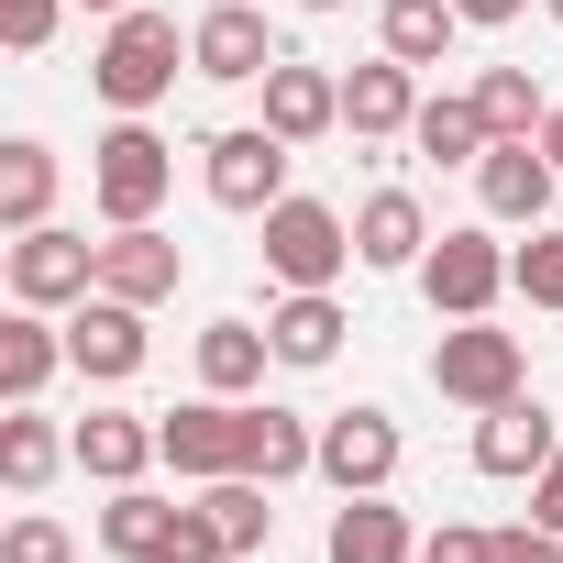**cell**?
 Segmentation results:
<instances>
[{
  "mask_svg": "<svg viewBox=\"0 0 563 563\" xmlns=\"http://www.w3.org/2000/svg\"><path fill=\"white\" fill-rule=\"evenodd\" d=\"M177 56H188V34L133 0V12H111V34H100V56H89V89H100L111 111H155V100L177 89Z\"/></svg>",
  "mask_w": 563,
  "mask_h": 563,
  "instance_id": "1",
  "label": "cell"
},
{
  "mask_svg": "<svg viewBox=\"0 0 563 563\" xmlns=\"http://www.w3.org/2000/svg\"><path fill=\"white\" fill-rule=\"evenodd\" d=\"M166 177H177V155H166L144 122H111V133L89 144V199H100V221H111V232H122V221H155Z\"/></svg>",
  "mask_w": 563,
  "mask_h": 563,
  "instance_id": "2",
  "label": "cell"
},
{
  "mask_svg": "<svg viewBox=\"0 0 563 563\" xmlns=\"http://www.w3.org/2000/svg\"><path fill=\"white\" fill-rule=\"evenodd\" d=\"M155 431H166V464H177L188 486L254 475V409H243V398H188V409H166Z\"/></svg>",
  "mask_w": 563,
  "mask_h": 563,
  "instance_id": "3",
  "label": "cell"
},
{
  "mask_svg": "<svg viewBox=\"0 0 563 563\" xmlns=\"http://www.w3.org/2000/svg\"><path fill=\"white\" fill-rule=\"evenodd\" d=\"M265 265L288 276V288H332V276L354 265V221L332 199H276L265 210Z\"/></svg>",
  "mask_w": 563,
  "mask_h": 563,
  "instance_id": "4",
  "label": "cell"
},
{
  "mask_svg": "<svg viewBox=\"0 0 563 563\" xmlns=\"http://www.w3.org/2000/svg\"><path fill=\"white\" fill-rule=\"evenodd\" d=\"M519 376H530L519 332H486V321H453V332L431 343V387H442L453 409H497V398H519Z\"/></svg>",
  "mask_w": 563,
  "mask_h": 563,
  "instance_id": "5",
  "label": "cell"
},
{
  "mask_svg": "<svg viewBox=\"0 0 563 563\" xmlns=\"http://www.w3.org/2000/svg\"><path fill=\"white\" fill-rule=\"evenodd\" d=\"M288 155H299L288 133H265V122H243V133H210V166H199V177H210V199H221V210L265 221L276 199H288Z\"/></svg>",
  "mask_w": 563,
  "mask_h": 563,
  "instance_id": "6",
  "label": "cell"
},
{
  "mask_svg": "<svg viewBox=\"0 0 563 563\" xmlns=\"http://www.w3.org/2000/svg\"><path fill=\"white\" fill-rule=\"evenodd\" d=\"M508 276H519V254H497L486 232H442V243L420 254V288H431V310H442V321H486Z\"/></svg>",
  "mask_w": 563,
  "mask_h": 563,
  "instance_id": "7",
  "label": "cell"
},
{
  "mask_svg": "<svg viewBox=\"0 0 563 563\" xmlns=\"http://www.w3.org/2000/svg\"><path fill=\"white\" fill-rule=\"evenodd\" d=\"M100 288V243H78V232H12V299L23 310H67V299H89Z\"/></svg>",
  "mask_w": 563,
  "mask_h": 563,
  "instance_id": "8",
  "label": "cell"
},
{
  "mask_svg": "<svg viewBox=\"0 0 563 563\" xmlns=\"http://www.w3.org/2000/svg\"><path fill=\"white\" fill-rule=\"evenodd\" d=\"M144 310L133 299H111V288H89L78 299V321H67V365L78 376H100V387H122V376H144Z\"/></svg>",
  "mask_w": 563,
  "mask_h": 563,
  "instance_id": "9",
  "label": "cell"
},
{
  "mask_svg": "<svg viewBox=\"0 0 563 563\" xmlns=\"http://www.w3.org/2000/svg\"><path fill=\"white\" fill-rule=\"evenodd\" d=\"M188 67H199V78H221V89L265 78V67H276L265 12H254V0H221V12H199V23H188Z\"/></svg>",
  "mask_w": 563,
  "mask_h": 563,
  "instance_id": "10",
  "label": "cell"
},
{
  "mask_svg": "<svg viewBox=\"0 0 563 563\" xmlns=\"http://www.w3.org/2000/svg\"><path fill=\"white\" fill-rule=\"evenodd\" d=\"M552 188H563V166L541 155V144H486L475 155V199H486V221H552Z\"/></svg>",
  "mask_w": 563,
  "mask_h": 563,
  "instance_id": "11",
  "label": "cell"
},
{
  "mask_svg": "<svg viewBox=\"0 0 563 563\" xmlns=\"http://www.w3.org/2000/svg\"><path fill=\"white\" fill-rule=\"evenodd\" d=\"M563 453V431H552V409L519 387V398H497V409H475V475H541Z\"/></svg>",
  "mask_w": 563,
  "mask_h": 563,
  "instance_id": "12",
  "label": "cell"
},
{
  "mask_svg": "<svg viewBox=\"0 0 563 563\" xmlns=\"http://www.w3.org/2000/svg\"><path fill=\"white\" fill-rule=\"evenodd\" d=\"M321 475H332L343 497H376V486L398 475V420H387V409H332V420H321Z\"/></svg>",
  "mask_w": 563,
  "mask_h": 563,
  "instance_id": "13",
  "label": "cell"
},
{
  "mask_svg": "<svg viewBox=\"0 0 563 563\" xmlns=\"http://www.w3.org/2000/svg\"><path fill=\"white\" fill-rule=\"evenodd\" d=\"M177 276H188V254H177L155 221H122V232L100 243V288H111V299H133V310L177 299Z\"/></svg>",
  "mask_w": 563,
  "mask_h": 563,
  "instance_id": "14",
  "label": "cell"
},
{
  "mask_svg": "<svg viewBox=\"0 0 563 563\" xmlns=\"http://www.w3.org/2000/svg\"><path fill=\"white\" fill-rule=\"evenodd\" d=\"M332 122H343V78H321V67H299V56H276V67H265V133L321 144Z\"/></svg>",
  "mask_w": 563,
  "mask_h": 563,
  "instance_id": "15",
  "label": "cell"
},
{
  "mask_svg": "<svg viewBox=\"0 0 563 563\" xmlns=\"http://www.w3.org/2000/svg\"><path fill=\"white\" fill-rule=\"evenodd\" d=\"M78 464H89L100 486H144V464H166V431L133 420V409H89V420H78Z\"/></svg>",
  "mask_w": 563,
  "mask_h": 563,
  "instance_id": "16",
  "label": "cell"
},
{
  "mask_svg": "<svg viewBox=\"0 0 563 563\" xmlns=\"http://www.w3.org/2000/svg\"><path fill=\"white\" fill-rule=\"evenodd\" d=\"M343 122H354L365 144H387V133H409V122H420V67H398V56H376V67H354V78H343Z\"/></svg>",
  "mask_w": 563,
  "mask_h": 563,
  "instance_id": "17",
  "label": "cell"
},
{
  "mask_svg": "<svg viewBox=\"0 0 563 563\" xmlns=\"http://www.w3.org/2000/svg\"><path fill=\"white\" fill-rule=\"evenodd\" d=\"M420 254H431L420 199H409V188H376V199L354 210V265H387V276H398V265H420Z\"/></svg>",
  "mask_w": 563,
  "mask_h": 563,
  "instance_id": "18",
  "label": "cell"
},
{
  "mask_svg": "<svg viewBox=\"0 0 563 563\" xmlns=\"http://www.w3.org/2000/svg\"><path fill=\"white\" fill-rule=\"evenodd\" d=\"M56 365H67V332H56L45 310H12V321H0V398H12V409H34Z\"/></svg>",
  "mask_w": 563,
  "mask_h": 563,
  "instance_id": "19",
  "label": "cell"
},
{
  "mask_svg": "<svg viewBox=\"0 0 563 563\" xmlns=\"http://www.w3.org/2000/svg\"><path fill=\"white\" fill-rule=\"evenodd\" d=\"M265 343H276V365H332L343 354V310H332V288H288L265 310Z\"/></svg>",
  "mask_w": 563,
  "mask_h": 563,
  "instance_id": "20",
  "label": "cell"
},
{
  "mask_svg": "<svg viewBox=\"0 0 563 563\" xmlns=\"http://www.w3.org/2000/svg\"><path fill=\"white\" fill-rule=\"evenodd\" d=\"M332 563H420V541H409V519L387 508V486H376V497H343V519H332Z\"/></svg>",
  "mask_w": 563,
  "mask_h": 563,
  "instance_id": "21",
  "label": "cell"
},
{
  "mask_svg": "<svg viewBox=\"0 0 563 563\" xmlns=\"http://www.w3.org/2000/svg\"><path fill=\"white\" fill-rule=\"evenodd\" d=\"M56 464H78V431H56V420H34V409L0 420V486H12V497H34Z\"/></svg>",
  "mask_w": 563,
  "mask_h": 563,
  "instance_id": "22",
  "label": "cell"
},
{
  "mask_svg": "<svg viewBox=\"0 0 563 563\" xmlns=\"http://www.w3.org/2000/svg\"><path fill=\"white\" fill-rule=\"evenodd\" d=\"M56 210V155L23 133V144H0V232H45Z\"/></svg>",
  "mask_w": 563,
  "mask_h": 563,
  "instance_id": "23",
  "label": "cell"
},
{
  "mask_svg": "<svg viewBox=\"0 0 563 563\" xmlns=\"http://www.w3.org/2000/svg\"><path fill=\"white\" fill-rule=\"evenodd\" d=\"M376 34H387V56H398V67H442V56H453V34H464V12H453V0H387Z\"/></svg>",
  "mask_w": 563,
  "mask_h": 563,
  "instance_id": "24",
  "label": "cell"
},
{
  "mask_svg": "<svg viewBox=\"0 0 563 563\" xmlns=\"http://www.w3.org/2000/svg\"><path fill=\"white\" fill-rule=\"evenodd\" d=\"M265 354H276V343H265L254 321H210V332H199V387H210V398H243V387H265Z\"/></svg>",
  "mask_w": 563,
  "mask_h": 563,
  "instance_id": "25",
  "label": "cell"
},
{
  "mask_svg": "<svg viewBox=\"0 0 563 563\" xmlns=\"http://www.w3.org/2000/svg\"><path fill=\"white\" fill-rule=\"evenodd\" d=\"M100 541H111L122 563H166V541H177V508H166V497H144V486H111V508H100Z\"/></svg>",
  "mask_w": 563,
  "mask_h": 563,
  "instance_id": "26",
  "label": "cell"
},
{
  "mask_svg": "<svg viewBox=\"0 0 563 563\" xmlns=\"http://www.w3.org/2000/svg\"><path fill=\"white\" fill-rule=\"evenodd\" d=\"M475 111H486L497 144H541V122H552V100L530 89V67H486L475 78Z\"/></svg>",
  "mask_w": 563,
  "mask_h": 563,
  "instance_id": "27",
  "label": "cell"
},
{
  "mask_svg": "<svg viewBox=\"0 0 563 563\" xmlns=\"http://www.w3.org/2000/svg\"><path fill=\"white\" fill-rule=\"evenodd\" d=\"M409 144L431 155V166H475L497 133H486V111L475 100H420V122H409Z\"/></svg>",
  "mask_w": 563,
  "mask_h": 563,
  "instance_id": "28",
  "label": "cell"
},
{
  "mask_svg": "<svg viewBox=\"0 0 563 563\" xmlns=\"http://www.w3.org/2000/svg\"><path fill=\"white\" fill-rule=\"evenodd\" d=\"M199 508H210V530H221V552L243 563L265 530H276V508H265V475H221V486H199Z\"/></svg>",
  "mask_w": 563,
  "mask_h": 563,
  "instance_id": "29",
  "label": "cell"
},
{
  "mask_svg": "<svg viewBox=\"0 0 563 563\" xmlns=\"http://www.w3.org/2000/svg\"><path fill=\"white\" fill-rule=\"evenodd\" d=\"M321 464V431L299 420V409H254V475L265 486H288V475H310Z\"/></svg>",
  "mask_w": 563,
  "mask_h": 563,
  "instance_id": "30",
  "label": "cell"
},
{
  "mask_svg": "<svg viewBox=\"0 0 563 563\" xmlns=\"http://www.w3.org/2000/svg\"><path fill=\"white\" fill-rule=\"evenodd\" d=\"M508 288H519L530 310H563V232H552V221L519 243V276H508Z\"/></svg>",
  "mask_w": 563,
  "mask_h": 563,
  "instance_id": "31",
  "label": "cell"
},
{
  "mask_svg": "<svg viewBox=\"0 0 563 563\" xmlns=\"http://www.w3.org/2000/svg\"><path fill=\"white\" fill-rule=\"evenodd\" d=\"M0 563H78V541H67L45 508H23L12 530H0Z\"/></svg>",
  "mask_w": 563,
  "mask_h": 563,
  "instance_id": "32",
  "label": "cell"
},
{
  "mask_svg": "<svg viewBox=\"0 0 563 563\" xmlns=\"http://www.w3.org/2000/svg\"><path fill=\"white\" fill-rule=\"evenodd\" d=\"M45 34H56V0H0V45L12 56H45Z\"/></svg>",
  "mask_w": 563,
  "mask_h": 563,
  "instance_id": "33",
  "label": "cell"
},
{
  "mask_svg": "<svg viewBox=\"0 0 563 563\" xmlns=\"http://www.w3.org/2000/svg\"><path fill=\"white\" fill-rule=\"evenodd\" d=\"M420 563H497V530H464V519H442V530L420 541Z\"/></svg>",
  "mask_w": 563,
  "mask_h": 563,
  "instance_id": "34",
  "label": "cell"
},
{
  "mask_svg": "<svg viewBox=\"0 0 563 563\" xmlns=\"http://www.w3.org/2000/svg\"><path fill=\"white\" fill-rule=\"evenodd\" d=\"M166 563H232V552H221V530H210V508H177V541H166Z\"/></svg>",
  "mask_w": 563,
  "mask_h": 563,
  "instance_id": "35",
  "label": "cell"
},
{
  "mask_svg": "<svg viewBox=\"0 0 563 563\" xmlns=\"http://www.w3.org/2000/svg\"><path fill=\"white\" fill-rule=\"evenodd\" d=\"M497 563H563V530H541V519L530 530H497Z\"/></svg>",
  "mask_w": 563,
  "mask_h": 563,
  "instance_id": "36",
  "label": "cell"
},
{
  "mask_svg": "<svg viewBox=\"0 0 563 563\" xmlns=\"http://www.w3.org/2000/svg\"><path fill=\"white\" fill-rule=\"evenodd\" d=\"M530 519H541V530H563V453L530 475Z\"/></svg>",
  "mask_w": 563,
  "mask_h": 563,
  "instance_id": "37",
  "label": "cell"
},
{
  "mask_svg": "<svg viewBox=\"0 0 563 563\" xmlns=\"http://www.w3.org/2000/svg\"><path fill=\"white\" fill-rule=\"evenodd\" d=\"M453 12H464V23H519L530 0H453Z\"/></svg>",
  "mask_w": 563,
  "mask_h": 563,
  "instance_id": "38",
  "label": "cell"
},
{
  "mask_svg": "<svg viewBox=\"0 0 563 563\" xmlns=\"http://www.w3.org/2000/svg\"><path fill=\"white\" fill-rule=\"evenodd\" d=\"M541 155H552V166H563V100H552V122H541Z\"/></svg>",
  "mask_w": 563,
  "mask_h": 563,
  "instance_id": "39",
  "label": "cell"
},
{
  "mask_svg": "<svg viewBox=\"0 0 563 563\" xmlns=\"http://www.w3.org/2000/svg\"><path fill=\"white\" fill-rule=\"evenodd\" d=\"M89 12H133V0H89Z\"/></svg>",
  "mask_w": 563,
  "mask_h": 563,
  "instance_id": "40",
  "label": "cell"
},
{
  "mask_svg": "<svg viewBox=\"0 0 563 563\" xmlns=\"http://www.w3.org/2000/svg\"><path fill=\"white\" fill-rule=\"evenodd\" d=\"M310 12H343V0H310Z\"/></svg>",
  "mask_w": 563,
  "mask_h": 563,
  "instance_id": "41",
  "label": "cell"
},
{
  "mask_svg": "<svg viewBox=\"0 0 563 563\" xmlns=\"http://www.w3.org/2000/svg\"><path fill=\"white\" fill-rule=\"evenodd\" d=\"M541 12H552V23H563V0H541Z\"/></svg>",
  "mask_w": 563,
  "mask_h": 563,
  "instance_id": "42",
  "label": "cell"
}]
</instances>
